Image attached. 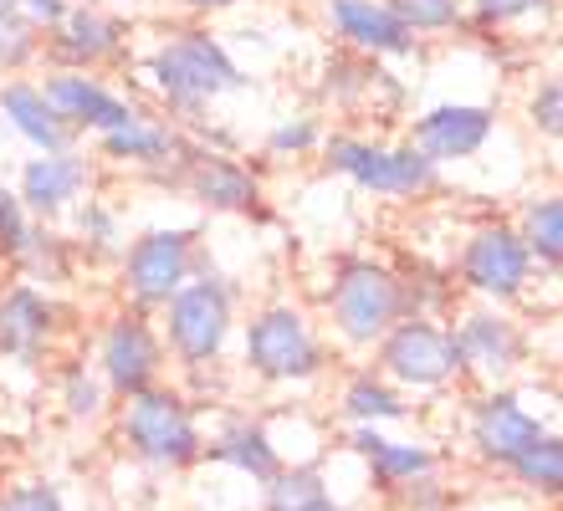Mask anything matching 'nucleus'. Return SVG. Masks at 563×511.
<instances>
[{
  "mask_svg": "<svg viewBox=\"0 0 563 511\" xmlns=\"http://www.w3.org/2000/svg\"><path fill=\"white\" fill-rule=\"evenodd\" d=\"M11 5H15V0H11ZM21 5H26L31 15H42V21H57V26L67 21V11H62V0H21Z\"/></svg>",
  "mask_w": 563,
  "mask_h": 511,
  "instance_id": "c9c22d12",
  "label": "nucleus"
},
{
  "mask_svg": "<svg viewBox=\"0 0 563 511\" xmlns=\"http://www.w3.org/2000/svg\"><path fill=\"white\" fill-rule=\"evenodd\" d=\"M246 353H252V368L267 374V379H308L312 368H318V343L308 337L302 318L287 312V307H277V312L252 322Z\"/></svg>",
  "mask_w": 563,
  "mask_h": 511,
  "instance_id": "20e7f679",
  "label": "nucleus"
},
{
  "mask_svg": "<svg viewBox=\"0 0 563 511\" xmlns=\"http://www.w3.org/2000/svg\"><path fill=\"white\" fill-rule=\"evenodd\" d=\"M318 133H312V123H287V129L272 133V148H308Z\"/></svg>",
  "mask_w": 563,
  "mask_h": 511,
  "instance_id": "f704fd0d",
  "label": "nucleus"
},
{
  "mask_svg": "<svg viewBox=\"0 0 563 511\" xmlns=\"http://www.w3.org/2000/svg\"><path fill=\"white\" fill-rule=\"evenodd\" d=\"M333 312H339V327L354 343H369L400 318V287L379 271V266L358 262L339 277V292H333Z\"/></svg>",
  "mask_w": 563,
  "mask_h": 511,
  "instance_id": "7ed1b4c3",
  "label": "nucleus"
},
{
  "mask_svg": "<svg viewBox=\"0 0 563 511\" xmlns=\"http://www.w3.org/2000/svg\"><path fill=\"white\" fill-rule=\"evenodd\" d=\"M195 5H225V0H195Z\"/></svg>",
  "mask_w": 563,
  "mask_h": 511,
  "instance_id": "4c0bfd02",
  "label": "nucleus"
},
{
  "mask_svg": "<svg viewBox=\"0 0 563 511\" xmlns=\"http://www.w3.org/2000/svg\"><path fill=\"white\" fill-rule=\"evenodd\" d=\"M225 327H231V302H225V292L216 281H195V287L175 292V302H169V337H175V348L190 364L221 353Z\"/></svg>",
  "mask_w": 563,
  "mask_h": 511,
  "instance_id": "39448f33",
  "label": "nucleus"
},
{
  "mask_svg": "<svg viewBox=\"0 0 563 511\" xmlns=\"http://www.w3.org/2000/svg\"><path fill=\"white\" fill-rule=\"evenodd\" d=\"M154 77H159V88L175 102H200V98H216V92L241 88V73L231 67V57L210 36H200V31H185L169 46H159Z\"/></svg>",
  "mask_w": 563,
  "mask_h": 511,
  "instance_id": "f03ea898",
  "label": "nucleus"
},
{
  "mask_svg": "<svg viewBox=\"0 0 563 511\" xmlns=\"http://www.w3.org/2000/svg\"><path fill=\"white\" fill-rule=\"evenodd\" d=\"M88 179V164L77 154H52V159H31L26 175H21V195H26L36 210H62Z\"/></svg>",
  "mask_w": 563,
  "mask_h": 511,
  "instance_id": "2eb2a0df",
  "label": "nucleus"
},
{
  "mask_svg": "<svg viewBox=\"0 0 563 511\" xmlns=\"http://www.w3.org/2000/svg\"><path fill=\"white\" fill-rule=\"evenodd\" d=\"M123 435L144 455L148 466H190L200 455V435H195V420L190 409L179 404L175 395H134L129 414H123Z\"/></svg>",
  "mask_w": 563,
  "mask_h": 511,
  "instance_id": "f257e3e1",
  "label": "nucleus"
},
{
  "mask_svg": "<svg viewBox=\"0 0 563 511\" xmlns=\"http://www.w3.org/2000/svg\"><path fill=\"white\" fill-rule=\"evenodd\" d=\"M0 246L15 251V256L31 251V231H26V220H21V204H15V195H5V190H0Z\"/></svg>",
  "mask_w": 563,
  "mask_h": 511,
  "instance_id": "c756f323",
  "label": "nucleus"
},
{
  "mask_svg": "<svg viewBox=\"0 0 563 511\" xmlns=\"http://www.w3.org/2000/svg\"><path fill=\"white\" fill-rule=\"evenodd\" d=\"M216 460L236 466L241 476H252V481H272V476H277V451H272V440L262 435V430H252V424H236V430L216 445Z\"/></svg>",
  "mask_w": 563,
  "mask_h": 511,
  "instance_id": "aec40b11",
  "label": "nucleus"
},
{
  "mask_svg": "<svg viewBox=\"0 0 563 511\" xmlns=\"http://www.w3.org/2000/svg\"><path fill=\"white\" fill-rule=\"evenodd\" d=\"M400 399L389 395V389H379V384L358 379L354 389H349V414H358V420H395L400 414Z\"/></svg>",
  "mask_w": 563,
  "mask_h": 511,
  "instance_id": "c85d7f7f",
  "label": "nucleus"
},
{
  "mask_svg": "<svg viewBox=\"0 0 563 511\" xmlns=\"http://www.w3.org/2000/svg\"><path fill=\"white\" fill-rule=\"evenodd\" d=\"M52 333V307L31 287H15L11 297H0V353L11 358H31L42 348V337Z\"/></svg>",
  "mask_w": 563,
  "mask_h": 511,
  "instance_id": "4468645a",
  "label": "nucleus"
},
{
  "mask_svg": "<svg viewBox=\"0 0 563 511\" xmlns=\"http://www.w3.org/2000/svg\"><path fill=\"white\" fill-rule=\"evenodd\" d=\"M533 118H538V129H543V133L563 138V77H559V82H549V88L533 98Z\"/></svg>",
  "mask_w": 563,
  "mask_h": 511,
  "instance_id": "7c9ffc66",
  "label": "nucleus"
},
{
  "mask_svg": "<svg viewBox=\"0 0 563 511\" xmlns=\"http://www.w3.org/2000/svg\"><path fill=\"white\" fill-rule=\"evenodd\" d=\"M103 148L113 154V159H164L169 148H175V138L164 129H154V123H129V129H113L103 133Z\"/></svg>",
  "mask_w": 563,
  "mask_h": 511,
  "instance_id": "393cba45",
  "label": "nucleus"
},
{
  "mask_svg": "<svg viewBox=\"0 0 563 511\" xmlns=\"http://www.w3.org/2000/svg\"><path fill=\"white\" fill-rule=\"evenodd\" d=\"M195 195L216 210H246L256 200V185L246 169H236L231 159H200L195 169Z\"/></svg>",
  "mask_w": 563,
  "mask_h": 511,
  "instance_id": "6ab92c4d",
  "label": "nucleus"
},
{
  "mask_svg": "<svg viewBox=\"0 0 563 511\" xmlns=\"http://www.w3.org/2000/svg\"><path fill=\"white\" fill-rule=\"evenodd\" d=\"M389 15L400 21L405 31H435V26H451L456 21V0H395Z\"/></svg>",
  "mask_w": 563,
  "mask_h": 511,
  "instance_id": "cd10ccee",
  "label": "nucleus"
},
{
  "mask_svg": "<svg viewBox=\"0 0 563 511\" xmlns=\"http://www.w3.org/2000/svg\"><path fill=\"white\" fill-rule=\"evenodd\" d=\"M354 445L364 451V460H369L385 481H416V476H426V470H430V455L426 451H416V445H395V440L374 435V430H358Z\"/></svg>",
  "mask_w": 563,
  "mask_h": 511,
  "instance_id": "412c9836",
  "label": "nucleus"
},
{
  "mask_svg": "<svg viewBox=\"0 0 563 511\" xmlns=\"http://www.w3.org/2000/svg\"><path fill=\"white\" fill-rule=\"evenodd\" d=\"M492 113L487 108H435L430 118H420L416 144L426 159H466L487 144Z\"/></svg>",
  "mask_w": 563,
  "mask_h": 511,
  "instance_id": "9b49d317",
  "label": "nucleus"
},
{
  "mask_svg": "<svg viewBox=\"0 0 563 511\" xmlns=\"http://www.w3.org/2000/svg\"><path fill=\"white\" fill-rule=\"evenodd\" d=\"M185 271H190V235L185 231L144 235L129 256V287L139 302H169L185 287Z\"/></svg>",
  "mask_w": 563,
  "mask_h": 511,
  "instance_id": "423d86ee",
  "label": "nucleus"
},
{
  "mask_svg": "<svg viewBox=\"0 0 563 511\" xmlns=\"http://www.w3.org/2000/svg\"><path fill=\"white\" fill-rule=\"evenodd\" d=\"M512 470H518L528 486H538V491H563V440L538 435L533 445L512 460Z\"/></svg>",
  "mask_w": 563,
  "mask_h": 511,
  "instance_id": "b1692460",
  "label": "nucleus"
},
{
  "mask_svg": "<svg viewBox=\"0 0 563 511\" xmlns=\"http://www.w3.org/2000/svg\"><path fill=\"white\" fill-rule=\"evenodd\" d=\"M31 46H36V36H31V21L15 11L11 0H0V67H15V62H26Z\"/></svg>",
  "mask_w": 563,
  "mask_h": 511,
  "instance_id": "bb28decb",
  "label": "nucleus"
},
{
  "mask_svg": "<svg viewBox=\"0 0 563 511\" xmlns=\"http://www.w3.org/2000/svg\"><path fill=\"white\" fill-rule=\"evenodd\" d=\"M451 343H456L461 364H476L487 374H503V368L518 364V333L503 318H472L461 327V337H451Z\"/></svg>",
  "mask_w": 563,
  "mask_h": 511,
  "instance_id": "f3484780",
  "label": "nucleus"
},
{
  "mask_svg": "<svg viewBox=\"0 0 563 511\" xmlns=\"http://www.w3.org/2000/svg\"><path fill=\"white\" fill-rule=\"evenodd\" d=\"M103 364H108V384L123 395H144L154 368H159V343L139 318L113 322V333L103 343Z\"/></svg>",
  "mask_w": 563,
  "mask_h": 511,
  "instance_id": "9d476101",
  "label": "nucleus"
},
{
  "mask_svg": "<svg viewBox=\"0 0 563 511\" xmlns=\"http://www.w3.org/2000/svg\"><path fill=\"white\" fill-rule=\"evenodd\" d=\"M46 102L57 108V118L92 123V129H103V133L134 123V113H129L113 92H103L98 82H88V77H52V82H46Z\"/></svg>",
  "mask_w": 563,
  "mask_h": 511,
  "instance_id": "f8f14e48",
  "label": "nucleus"
},
{
  "mask_svg": "<svg viewBox=\"0 0 563 511\" xmlns=\"http://www.w3.org/2000/svg\"><path fill=\"white\" fill-rule=\"evenodd\" d=\"M62 52L77 62H92V57H108L113 46H119V26L113 21H103V15L92 11H73L67 21H62Z\"/></svg>",
  "mask_w": 563,
  "mask_h": 511,
  "instance_id": "4be33fe9",
  "label": "nucleus"
},
{
  "mask_svg": "<svg viewBox=\"0 0 563 511\" xmlns=\"http://www.w3.org/2000/svg\"><path fill=\"white\" fill-rule=\"evenodd\" d=\"M333 21L343 26L349 42L374 46V52H405L410 46V31L374 0H333Z\"/></svg>",
  "mask_w": 563,
  "mask_h": 511,
  "instance_id": "dca6fc26",
  "label": "nucleus"
},
{
  "mask_svg": "<svg viewBox=\"0 0 563 511\" xmlns=\"http://www.w3.org/2000/svg\"><path fill=\"white\" fill-rule=\"evenodd\" d=\"M67 409H73V414H98V384L73 374V379H67Z\"/></svg>",
  "mask_w": 563,
  "mask_h": 511,
  "instance_id": "473e14b6",
  "label": "nucleus"
},
{
  "mask_svg": "<svg viewBox=\"0 0 563 511\" xmlns=\"http://www.w3.org/2000/svg\"><path fill=\"white\" fill-rule=\"evenodd\" d=\"M543 435L538 430V420L528 414V409H518V399H507V395H497V399H487L482 404V414H476V445H482V455H492V460H518L533 440Z\"/></svg>",
  "mask_w": 563,
  "mask_h": 511,
  "instance_id": "ddd939ff",
  "label": "nucleus"
},
{
  "mask_svg": "<svg viewBox=\"0 0 563 511\" xmlns=\"http://www.w3.org/2000/svg\"><path fill=\"white\" fill-rule=\"evenodd\" d=\"M466 277L482 292L512 297L522 287V277H528V246L512 231H482L472 241V251H466Z\"/></svg>",
  "mask_w": 563,
  "mask_h": 511,
  "instance_id": "1a4fd4ad",
  "label": "nucleus"
},
{
  "mask_svg": "<svg viewBox=\"0 0 563 511\" xmlns=\"http://www.w3.org/2000/svg\"><path fill=\"white\" fill-rule=\"evenodd\" d=\"M528 246L538 256H549V262H563V200L538 204L528 215Z\"/></svg>",
  "mask_w": 563,
  "mask_h": 511,
  "instance_id": "a878e982",
  "label": "nucleus"
},
{
  "mask_svg": "<svg viewBox=\"0 0 563 511\" xmlns=\"http://www.w3.org/2000/svg\"><path fill=\"white\" fill-rule=\"evenodd\" d=\"M323 501L328 491L318 470H277L267 481V511H312Z\"/></svg>",
  "mask_w": 563,
  "mask_h": 511,
  "instance_id": "5701e85b",
  "label": "nucleus"
},
{
  "mask_svg": "<svg viewBox=\"0 0 563 511\" xmlns=\"http://www.w3.org/2000/svg\"><path fill=\"white\" fill-rule=\"evenodd\" d=\"M0 108H5V118L26 133L31 144H42V148H62V144H67V123H62L57 108L46 102V92L21 88V82H15V88L0 92Z\"/></svg>",
  "mask_w": 563,
  "mask_h": 511,
  "instance_id": "a211bd4d",
  "label": "nucleus"
},
{
  "mask_svg": "<svg viewBox=\"0 0 563 511\" xmlns=\"http://www.w3.org/2000/svg\"><path fill=\"white\" fill-rule=\"evenodd\" d=\"M0 511H62V497L52 491V486H15L11 497L0 501Z\"/></svg>",
  "mask_w": 563,
  "mask_h": 511,
  "instance_id": "2f4dec72",
  "label": "nucleus"
},
{
  "mask_svg": "<svg viewBox=\"0 0 563 511\" xmlns=\"http://www.w3.org/2000/svg\"><path fill=\"white\" fill-rule=\"evenodd\" d=\"M385 364L400 374L405 384H441L445 374L461 368V353L445 333H435L430 322H405L400 333L389 337Z\"/></svg>",
  "mask_w": 563,
  "mask_h": 511,
  "instance_id": "6e6552de",
  "label": "nucleus"
},
{
  "mask_svg": "<svg viewBox=\"0 0 563 511\" xmlns=\"http://www.w3.org/2000/svg\"><path fill=\"white\" fill-rule=\"evenodd\" d=\"M476 5H482V15H492V21H512V15L533 11L543 0H476Z\"/></svg>",
  "mask_w": 563,
  "mask_h": 511,
  "instance_id": "72a5a7b5",
  "label": "nucleus"
},
{
  "mask_svg": "<svg viewBox=\"0 0 563 511\" xmlns=\"http://www.w3.org/2000/svg\"><path fill=\"white\" fill-rule=\"evenodd\" d=\"M312 511H343V507H333V501H323V507H312Z\"/></svg>",
  "mask_w": 563,
  "mask_h": 511,
  "instance_id": "e433bc0d",
  "label": "nucleus"
},
{
  "mask_svg": "<svg viewBox=\"0 0 563 511\" xmlns=\"http://www.w3.org/2000/svg\"><path fill=\"white\" fill-rule=\"evenodd\" d=\"M333 164H339L343 175H354L358 185L389 190V195H405V190L430 185V159L416 154V148H364V144L339 138V144H333Z\"/></svg>",
  "mask_w": 563,
  "mask_h": 511,
  "instance_id": "0eeeda50",
  "label": "nucleus"
}]
</instances>
